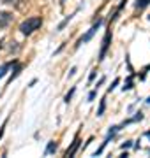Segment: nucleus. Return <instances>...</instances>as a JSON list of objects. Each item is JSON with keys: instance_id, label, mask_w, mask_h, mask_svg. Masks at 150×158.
Returning a JSON list of instances; mask_svg holds the SVG:
<instances>
[{"instance_id": "1a4fd4ad", "label": "nucleus", "mask_w": 150, "mask_h": 158, "mask_svg": "<svg viewBox=\"0 0 150 158\" xmlns=\"http://www.w3.org/2000/svg\"><path fill=\"white\" fill-rule=\"evenodd\" d=\"M57 149H58V142L57 141H50L48 146H46V149H44V155H55Z\"/></svg>"}, {"instance_id": "7ed1b4c3", "label": "nucleus", "mask_w": 150, "mask_h": 158, "mask_svg": "<svg viewBox=\"0 0 150 158\" xmlns=\"http://www.w3.org/2000/svg\"><path fill=\"white\" fill-rule=\"evenodd\" d=\"M111 37H113V34H111V25L108 27V30H106V34H104V39L103 42H101V51H99V62H103L104 58H106V53H108V49H110L111 46Z\"/></svg>"}, {"instance_id": "6e6552de", "label": "nucleus", "mask_w": 150, "mask_h": 158, "mask_svg": "<svg viewBox=\"0 0 150 158\" xmlns=\"http://www.w3.org/2000/svg\"><path fill=\"white\" fill-rule=\"evenodd\" d=\"M76 12H78V11H74V12H73V14H69V16H65V18H64V19H62V21L58 23V25H57V32H62V30L65 28L67 25H69V21H71V19H73V18H74V14H76Z\"/></svg>"}, {"instance_id": "2eb2a0df", "label": "nucleus", "mask_w": 150, "mask_h": 158, "mask_svg": "<svg viewBox=\"0 0 150 158\" xmlns=\"http://www.w3.org/2000/svg\"><path fill=\"white\" fill-rule=\"evenodd\" d=\"M118 85H120V77H115V79H113V83H111V85L108 86V93H111V91L115 90V88H117Z\"/></svg>"}, {"instance_id": "a878e982", "label": "nucleus", "mask_w": 150, "mask_h": 158, "mask_svg": "<svg viewBox=\"0 0 150 158\" xmlns=\"http://www.w3.org/2000/svg\"><path fill=\"white\" fill-rule=\"evenodd\" d=\"M92 141H94V137H88V141L85 142V144H83V149H85V148H87V146H88V144H90Z\"/></svg>"}, {"instance_id": "9d476101", "label": "nucleus", "mask_w": 150, "mask_h": 158, "mask_svg": "<svg viewBox=\"0 0 150 158\" xmlns=\"http://www.w3.org/2000/svg\"><path fill=\"white\" fill-rule=\"evenodd\" d=\"M16 62H18V60H11V62H6V63H2V65H0V79H2L4 76H6L7 70H9V69H11Z\"/></svg>"}, {"instance_id": "dca6fc26", "label": "nucleus", "mask_w": 150, "mask_h": 158, "mask_svg": "<svg viewBox=\"0 0 150 158\" xmlns=\"http://www.w3.org/2000/svg\"><path fill=\"white\" fill-rule=\"evenodd\" d=\"M143 118H145V114L141 113V111H138V113H134V116H133V123H136V121H141Z\"/></svg>"}, {"instance_id": "c756f323", "label": "nucleus", "mask_w": 150, "mask_h": 158, "mask_svg": "<svg viewBox=\"0 0 150 158\" xmlns=\"http://www.w3.org/2000/svg\"><path fill=\"white\" fill-rule=\"evenodd\" d=\"M65 2H67V0H58V4H60V6H64Z\"/></svg>"}, {"instance_id": "20e7f679", "label": "nucleus", "mask_w": 150, "mask_h": 158, "mask_svg": "<svg viewBox=\"0 0 150 158\" xmlns=\"http://www.w3.org/2000/svg\"><path fill=\"white\" fill-rule=\"evenodd\" d=\"M81 148V141H80V132H76V135H74V141L71 142V146L65 149V153H64V156L65 158H71V156H74L76 153H78V149Z\"/></svg>"}, {"instance_id": "9b49d317", "label": "nucleus", "mask_w": 150, "mask_h": 158, "mask_svg": "<svg viewBox=\"0 0 150 158\" xmlns=\"http://www.w3.org/2000/svg\"><path fill=\"white\" fill-rule=\"evenodd\" d=\"M148 6H150V0H136L134 2V9H138V11H143Z\"/></svg>"}, {"instance_id": "f8f14e48", "label": "nucleus", "mask_w": 150, "mask_h": 158, "mask_svg": "<svg viewBox=\"0 0 150 158\" xmlns=\"http://www.w3.org/2000/svg\"><path fill=\"white\" fill-rule=\"evenodd\" d=\"M104 111H106V98H101L99 102V109H97V116H104Z\"/></svg>"}, {"instance_id": "2f4dec72", "label": "nucleus", "mask_w": 150, "mask_h": 158, "mask_svg": "<svg viewBox=\"0 0 150 158\" xmlns=\"http://www.w3.org/2000/svg\"><path fill=\"white\" fill-rule=\"evenodd\" d=\"M145 102H147V104H150V97H148V98H147V100H145Z\"/></svg>"}, {"instance_id": "bb28decb", "label": "nucleus", "mask_w": 150, "mask_h": 158, "mask_svg": "<svg viewBox=\"0 0 150 158\" xmlns=\"http://www.w3.org/2000/svg\"><path fill=\"white\" fill-rule=\"evenodd\" d=\"M35 83H37V79H32V81H30V83H29V88H32V86H34Z\"/></svg>"}, {"instance_id": "5701e85b", "label": "nucleus", "mask_w": 150, "mask_h": 158, "mask_svg": "<svg viewBox=\"0 0 150 158\" xmlns=\"http://www.w3.org/2000/svg\"><path fill=\"white\" fill-rule=\"evenodd\" d=\"M126 4H127V0H120V4H118V7H117V9H118V11H122V9L126 7Z\"/></svg>"}, {"instance_id": "393cba45", "label": "nucleus", "mask_w": 150, "mask_h": 158, "mask_svg": "<svg viewBox=\"0 0 150 158\" xmlns=\"http://www.w3.org/2000/svg\"><path fill=\"white\" fill-rule=\"evenodd\" d=\"M65 44H67V42H64V44H60V48H58V49H55V53H53V55H58L60 51H64V48H65Z\"/></svg>"}, {"instance_id": "4468645a", "label": "nucleus", "mask_w": 150, "mask_h": 158, "mask_svg": "<svg viewBox=\"0 0 150 158\" xmlns=\"http://www.w3.org/2000/svg\"><path fill=\"white\" fill-rule=\"evenodd\" d=\"M74 91H76V86H73V88L65 93V97H64V102H65V104H69L71 102V98H73V95H74Z\"/></svg>"}, {"instance_id": "cd10ccee", "label": "nucleus", "mask_w": 150, "mask_h": 158, "mask_svg": "<svg viewBox=\"0 0 150 158\" xmlns=\"http://www.w3.org/2000/svg\"><path fill=\"white\" fill-rule=\"evenodd\" d=\"M148 70H150V63H148V65H147V67L143 69V72H148Z\"/></svg>"}, {"instance_id": "b1692460", "label": "nucleus", "mask_w": 150, "mask_h": 158, "mask_svg": "<svg viewBox=\"0 0 150 158\" xmlns=\"http://www.w3.org/2000/svg\"><path fill=\"white\" fill-rule=\"evenodd\" d=\"M18 2L20 0H2V4H14V6H18Z\"/></svg>"}, {"instance_id": "aec40b11", "label": "nucleus", "mask_w": 150, "mask_h": 158, "mask_svg": "<svg viewBox=\"0 0 150 158\" xmlns=\"http://www.w3.org/2000/svg\"><path fill=\"white\" fill-rule=\"evenodd\" d=\"M7 121H9V118H6V121L2 123V128H0V141H2V137H4V132H6V125H7Z\"/></svg>"}, {"instance_id": "412c9836", "label": "nucleus", "mask_w": 150, "mask_h": 158, "mask_svg": "<svg viewBox=\"0 0 150 158\" xmlns=\"http://www.w3.org/2000/svg\"><path fill=\"white\" fill-rule=\"evenodd\" d=\"M104 83H106V76H103V77L97 81V85H95V90H99V86H103Z\"/></svg>"}, {"instance_id": "c85d7f7f", "label": "nucleus", "mask_w": 150, "mask_h": 158, "mask_svg": "<svg viewBox=\"0 0 150 158\" xmlns=\"http://www.w3.org/2000/svg\"><path fill=\"white\" fill-rule=\"evenodd\" d=\"M145 137H148V139H150V130H147V132H145Z\"/></svg>"}, {"instance_id": "f03ea898", "label": "nucleus", "mask_w": 150, "mask_h": 158, "mask_svg": "<svg viewBox=\"0 0 150 158\" xmlns=\"http://www.w3.org/2000/svg\"><path fill=\"white\" fill-rule=\"evenodd\" d=\"M103 23H104V18H97V21H94V25L90 27V30H87V34L83 35V37H80V40L76 42V49H78L81 44H87L88 40H92V37L97 34V30L103 27Z\"/></svg>"}, {"instance_id": "a211bd4d", "label": "nucleus", "mask_w": 150, "mask_h": 158, "mask_svg": "<svg viewBox=\"0 0 150 158\" xmlns=\"http://www.w3.org/2000/svg\"><path fill=\"white\" fill-rule=\"evenodd\" d=\"M129 148H133V141H126L120 144V149H129Z\"/></svg>"}, {"instance_id": "f3484780", "label": "nucleus", "mask_w": 150, "mask_h": 158, "mask_svg": "<svg viewBox=\"0 0 150 158\" xmlns=\"http://www.w3.org/2000/svg\"><path fill=\"white\" fill-rule=\"evenodd\" d=\"M95 97H97V90H92L90 93H88V97H87V102H92V100H95Z\"/></svg>"}, {"instance_id": "7c9ffc66", "label": "nucleus", "mask_w": 150, "mask_h": 158, "mask_svg": "<svg viewBox=\"0 0 150 158\" xmlns=\"http://www.w3.org/2000/svg\"><path fill=\"white\" fill-rule=\"evenodd\" d=\"M2 48H4V42H2V40H0V49H2Z\"/></svg>"}, {"instance_id": "f257e3e1", "label": "nucleus", "mask_w": 150, "mask_h": 158, "mask_svg": "<svg viewBox=\"0 0 150 158\" xmlns=\"http://www.w3.org/2000/svg\"><path fill=\"white\" fill-rule=\"evenodd\" d=\"M41 25H42V18L41 16L27 18V19L21 21V25H20V32H21L23 35H32L35 30L41 28Z\"/></svg>"}, {"instance_id": "ddd939ff", "label": "nucleus", "mask_w": 150, "mask_h": 158, "mask_svg": "<svg viewBox=\"0 0 150 158\" xmlns=\"http://www.w3.org/2000/svg\"><path fill=\"white\" fill-rule=\"evenodd\" d=\"M108 142H110V141H108V139H104V142H103V144H101V146H99V149H97V151H95V153H94L92 156H101V155H103V151H104V148L108 146Z\"/></svg>"}, {"instance_id": "0eeeda50", "label": "nucleus", "mask_w": 150, "mask_h": 158, "mask_svg": "<svg viewBox=\"0 0 150 158\" xmlns=\"http://www.w3.org/2000/svg\"><path fill=\"white\" fill-rule=\"evenodd\" d=\"M134 76H136V74H129V76H127L126 83H124V86H122V91H129V90L134 88Z\"/></svg>"}, {"instance_id": "4be33fe9", "label": "nucleus", "mask_w": 150, "mask_h": 158, "mask_svg": "<svg viewBox=\"0 0 150 158\" xmlns=\"http://www.w3.org/2000/svg\"><path fill=\"white\" fill-rule=\"evenodd\" d=\"M76 70H78V69H76V67H71V70H69V72H67V77H73V76H74V74H76Z\"/></svg>"}, {"instance_id": "6ab92c4d", "label": "nucleus", "mask_w": 150, "mask_h": 158, "mask_svg": "<svg viewBox=\"0 0 150 158\" xmlns=\"http://www.w3.org/2000/svg\"><path fill=\"white\" fill-rule=\"evenodd\" d=\"M95 77H97V69H94L92 72H90V76H88V85H90V83H92Z\"/></svg>"}, {"instance_id": "423d86ee", "label": "nucleus", "mask_w": 150, "mask_h": 158, "mask_svg": "<svg viewBox=\"0 0 150 158\" xmlns=\"http://www.w3.org/2000/svg\"><path fill=\"white\" fill-rule=\"evenodd\" d=\"M23 63H20V62H16L14 65H12V72H11V76H9V79H7V85H11L12 83V79H16L20 74H21V70H23Z\"/></svg>"}, {"instance_id": "39448f33", "label": "nucleus", "mask_w": 150, "mask_h": 158, "mask_svg": "<svg viewBox=\"0 0 150 158\" xmlns=\"http://www.w3.org/2000/svg\"><path fill=\"white\" fill-rule=\"evenodd\" d=\"M12 21V12L9 11H0V28L9 27V23Z\"/></svg>"}]
</instances>
